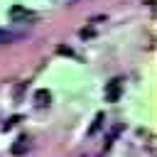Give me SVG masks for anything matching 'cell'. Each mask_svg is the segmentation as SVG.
<instances>
[{
  "instance_id": "6",
  "label": "cell",
  "mask_w": 157,
  "mask_h": 157,
  "mask_svg": "<svg viewBox=\"0 0 157 157\" xmlns=\"http://www.w3.org/2000/svg\"><path fill=\"white\" fill-rule=\"evenodd\" d=\"M10 42H15V34L7 29H0V44H10Z\"/></svg>"
},
{
  "instance_id": "8",
  "label": "cell",
  "mask_w": 157,
  "mask_h": 157,
  "mask_svg": "<svg viewBox=\"0 0 157 157\" xmlns=\"http://www.w3.org/2000/svg\"><path fill=\"white\" fill-rule=\"evenodd\" d=\"M101 123H103V115H101V113H98V115H96V120H93V125H91V130H88V132H91V135H93V132H96V130H98V128H101Z\"/></svg>"
},
{
  "instance_id": "9",
  "label": "cell",
  "mask_w": 157,
  "mask_h": 157,
  "mask_svg": "<svg viewBox=\"0 0 157 157\" xmlns=\"http://www.w3.org/2000/svg\"><path fill=\"white\" fill-rule=\"evenodd\" d=\"M56 52H59V54H69V56H71V49H69V47H56Z\"/></svg>"
},
{
  "instance_id": "1",
  "label": "cell",
  "mask_w": 157,
  "mask_h": 157,
  "mask_svg": "<svg viewBox=\"0 0 157 157\" xmlns=\"http://www.w3.org/2000/svg\"><path fill=\"white\" fill-rule=\"evenodd\" d=\"M120 93H123V78H110L105 86V101L115 103V101H120Z\"/></svg>"
},
{
  "instance_id": "2",
  "label": "cell",
  "mask_w": 157,
  "mask_h": 157,
  "mask_svg": "<svg viewBox=\"0 0 157 157\" xmlns=\"http://www.w3.org/2000/svg\"><path fill=\"white\" fill-rule=\"evenodd\" d=\"M29 147H32L29 137H27V135H20V137H17L15 142H12V147H10V150H12V155H25V152H27Z\"/></svg>"
},
{
  "instance_id": "5",
  "label": "cell",
  "mask_w": 157,
  "mask_h": 157,
  "mask_svg": "<svg viewBox=\"0 0 157 157\" xmlns=\"http://www.w3.org/2000/svg\"><path fill=\"white\" fill-rule=\"evenodd\" d=\"M120 130H123V125H115V128L110 130V135H108V140H105V147H110V145H113V140L120 135Z\"/></svg>"
},
{
  "instance_id": "3",
  "label": "cell",
  "mask_w": 157,
  "mask_h": 157,
  "mask_svg": "<svg viewBox=\"0 0 157 157\" xmlns=\"http://www.w3.org/2000/svg\"><path fill=\"white\" fill-rule=\"evenodd\" d=\"M49 103H52V93H49L47 88H39V91L34 93V105H37V108H47Z\"/></svg>"
},
{
  "instance_id": "7",
  "label": "cell",
  "mask_w": 157,
  "mask_h": 157,
  "mask_svg": "<svg viewBox=\"0 0 157 157\" xmlns=\"http://www.w3.org/2000/svg\"><path fill=\"white\" fill-rule=\"evenodd\" d=\"M20 120H22V118H20V115H12V118H10V120H7V123H5V125H2V130H10V128H15V125H17V123H20Z\"/></svg>"
},
{
  "instance_id": "4",
  "label": "cell",
  "mask_w": 157,
  "mask_h": 157,
  "mask_svg": "<svg viewBox=\"0 0 157 157\" xmlns=\"http://www.w3.org/2000/svg\"><path fill=\"white\" fill-rule=\"evenodd\" d=\"M10 17H12V20H27V17H29V10L22 7V5H12V7H10Z\"/></svg>"
}]
</instances>
